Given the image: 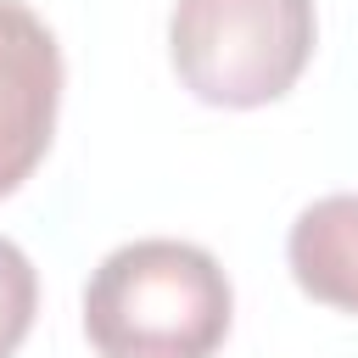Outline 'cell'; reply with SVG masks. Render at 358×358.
<instances>
[{
    "label": "cell",
    "mask_w": 358,
    "mask_h": 358,
    "mask_svg": "<svg viewBox=\"0 0 358 358\" xmlns=\"http://www.w3.org/2000/svg\"><path fill=\"white\" fill-rule=\"evenodd\" d=\"M229 313L235 296L218 257L168 235L106 252L84 285V336L101 358H213Z\"/></svg>",
    "instance_id": "obj_1"
},
{
    "label": "cell",
    "mask_w": 358,
    "mask_h": 358,
    "mask_svg": "<svg viewBox=\"0 0 358 358\" xmlns=\"http://www.w3.org/2000/svg\"><path fill=\"white\" fill-rule=\"evenodd\" d=\"M319 39L313 0H173L168 56L179 84L229 112L280 101Z\"/></svg>",
    "instance_id": "obj_2"
},
{
    "label": "cell",
    "mask_w": 358,
    "mask_h": 358,
    "mask_svg": "<svg viewBox=\"0 0 358 358\" xmlns=\"http://www.w3.org/2000/svg\"><path fill=\"white\" fill-rule=\"evenodd\" d=\"M62 106V50L28 0H0V196L50 151Z\"/></svg>",
    "instance_id": "obj_3"
},
{
    "label": "cell",
    "mask_w": 358,
    "mask_h": 358,
    "mask_svg": "<svg viewBox=\"0 0 358 358\" xmlns=\"http://www.w3.org/2000/svg\"><path fill=\"white\" fill-rule=\"evenodd\" d=\"M285 257L313 302L358 313V196L341 190L302 207L285 235Z\"/></svg>",
    "instance_id": "obj_4"
},
{
    "label": "cell",
    "mask_w": 358,
    "mask_h": 358,
    "mask_svg": "<svg viewBox=\"0 0 358 358\" xmlns=\"http://www.w3.org/2000/svg\"><path fill=\"white\" fill-rule=\"evenodd\" d=\"M34 313H39V274L28 252L0 235V358L22 347V336L34 330Z\"/></svg>",
    "instance_id": "obj_5"
}]
</instances>
